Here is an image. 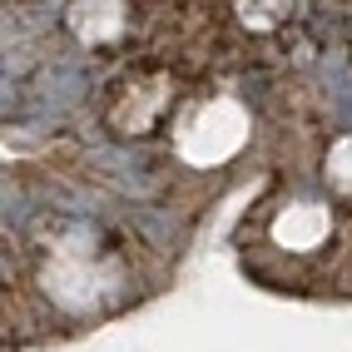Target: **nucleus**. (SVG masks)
I'll list each match as a JSON object with an SVG mask.
<instances>
[{
  "mask_svg": "<svg viewBox=\"0 0 352 352\" xmlns=\"http://www.w3.org/2000/svg\"><path fill=\"white\" fill-rule=\"evenodd\" d=\"M25 219H30V204H25V194H20V184H10L6 189V223L25 228Z\"/></svg>",
  "mask_w": 352,
  "mask_h": 352,
  "instance_id": "obj_2",
  "label": "nucleus"
},
{
  "mask_svg": "<svg viewBox=\"0 0 352 352\" xmlns=\"http://www.w3.org/2000/svg\"><path fill=\"white\" fill-rule=\"evenodd\" d=\"M129 219H134L139 228H144L154 243H169L174 233H179V228H174V219H169V208H149V204H134V208H129Z\"/></svg>",
  "mask_w": 352,
  "mask_h": 352,
  "instance_id": "obj_1",
  "label": "nucleus"
}]
</instances>
